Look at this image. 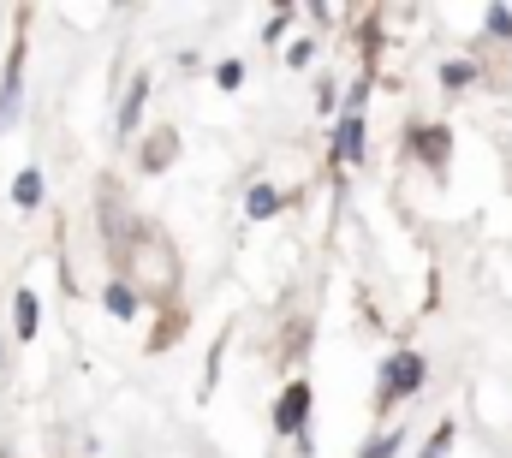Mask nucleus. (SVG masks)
Here are the masks:
<instances>
[{
	"label": "nucleus",
	"mask_w": 512,
	"mask_h": 458,
	"mask_svg": "<svg viewBox=\"0 0 512 458\" xmlns=\"http://www.w3.org/2000/svg\"><path fill=\"white\" fill-rule=\"evenodd\" d=\"M108 310H114V316H131V310H137V292L114 280V286H108Z\"/></svg>",
	"instance_id": "obj_10"
},
{
	"label": "nucleus",
	"mask_w": 512,
	"mask_h": 458,
	"mask_svg": "<svg viewBox=\"0 0 512 458\" xmlns=\"http://www.w3.org/2000/svg\"><path fill=\"white\" fill-rule=\"evenodd\" d=\"M489 30H495V36H512V12H507V6H495V12H489Z\"/></svg>",
	"instance_id": "obj_14"
},
{
	"label": "nucleus",
	"mask_w": 512,
	"mask_h": 458,
	"mask_svg": "<svg viewBox=\"0 0 512 458\" xmlns=\"http://www.w3.org/2000/svg\"><path fill=\"white\" fill-rule=\"evenodd\" d=\"M382 405H393V399H405V393H417V381H423V357H411V351H399V357H387L382 369Z\"/></svg>",
	"instance_id": "obj_1"
},
{
	"label": "nucleus",
	"mask_w": 512,
	"mask_h": 458,
	"mask_svg": "<svg viewBox=\"0 0 512 458\" xmlns=\"http://www.w3.org/2000/svg\"><path fill=\"white\" fill-rule=\"evenodd\" d=\"M12 322H18V340L36 334V292H18V298H12Z\"/></svg>",
	"instance_id": "obj_6"
},
{
	"label": "nucleus",
	"mask_w": 512,
	"mask_h": 458,
	"mask_svg": "<svg viewBox=\"0 0 512 458\" xmlns=\"http://www.w3.org/2000/svg\"><path fill=\"white\" fill-rule=\"evenodd\" d=\"M18 78H24V48H12V60H6V84H0V131H6V119L18 114Z\"/></svg>",
	"instance_id": "obj_4"
},
{
	"label": "nucleus",
	"mask_w": 512,
	"mask_h": 458,
	"mask_svg": "<svg viewBox=\"0 0 512 458\" xmlns=\"http://www.w3.org/2000/svg\"><path fill=\"white\" fill-rule=\"evenodd\" d=\"M399 453V429H387V435H376L370 447H364V458H393Z\"/></svg>",
	"instance_id": "obj_12"
},
{
	"label": "nucleus",
	"mask_w": 512,
	"mask_h": 458,
	"mask_svg": "<svg viewBox=\"0 0 512 458\" xmlns=\"http://www.w3.org/2000/svg\"><path fill=\"white\" fill-rule=\"evenodd\" d=\"M12 203H18V209H36V203H42V173H18Z\"/></svg>",
	"instance_id": "obj_7"
},
{
	"label": "nucleus",
	"mask_w": 512,
	"mask_h": 458,
	"mask_svg": "<svg viewBox=\"0 0 512 458\" xmlns=\"http://www.w3.org/2000/svg\"><path fill=\"white\" fill-rule=\"evenodd\" d=\"M304 417H310V387H304V381H292V387L280 393V405H274V429H280V435H298V429H304Z\"/></svg>",
	"instance_id": "obj_2"
},
{
	"label": "nucleus",
	"mask_w": 512,
	"mask_h": 458,
	"mask_svg": "<svg viewBox=\"0 0 512 458\" xmlns=\"http://www.w3.org/2000/svg\"><path fill=\"white\" fill-rule=\"evenodd\" d=\"M471 78H477V66H471V60H453V66H441V84H447V90H459V84H471Z\"/></svg>",
	"instance_id": "obj_11"
},
{
	"label": "nucleus",
	"mask_w": 512,
	"mask_h": 458,
	"mask_svg": "<svg viewBox=\"0 0 512 458\" xmlns=\"http://www.w3.org/2000/svg\"><path fill=\"white\" fill-rule=\"evenodd\" d=\"M447 447H453V423H441V429L429 435V447H423V453H417V458H441V453H447Z\"/></svg>",
	"instance_id": "obj_13"
},
{
	"label": "nucleus",
	"mask_w": 512,
	"mask_h": 458,
	"mask_svg": "<svg viewBox=\"0 0 512 458\" xmlns=\"http://www.w3.org/2000/svg\"><path fill=\"white\" fill-rule=\"evenodd\" d=\"M358 108H364V90H352V108L340 119V137H334V161H358L364 155V119H358Z\"/></svg>",
	"instance_id": "obj_3"
},
{
	"label": "nucleus",
	"mask_w": 512,
	"mask_h": 458,
	"mask_svg": "<svg viewBox=\"0 0 512 458\" xmlns=\"http://www.w3.org/2000/svg\"><path fill=\"white\" fill-rule=\"evenodd\" d=\"M221 84H227V90H239V84H245V66H239V60H227V66H221Z\"/></svg>",
	"instance_id": "obj_15"
},
{
	"label": "nucleus",
	"mask_w": 512,
	"mask_h": 458,
	"mask_svg": "<svg viewBox=\"0 0 512 458\" xmlns=\"http://www.w3.org/2000/svg\"><path fill=\"white\" fill-rule=\"evenodd\" d=\"M411 149H417L429 167H441V161H447V143H441V131H411Z\"/></svg>",
	"instance_id": "obj_5"
},
{
	"label": "nucleus",
	"mask_w": 512,
	"mask_h": 458,
	"mask_svg": "<svg viewBox=\"0 0 512 458\" xmlns=\"http://www.w3.org/2000/svg\"><path fill=\"white\" fill-rule=\"evenodd\" d=\"M245 209H251V221H262V215H274V209H280V191H268V185H256L251 197H245Z\"/></svg>",
	"instance_id": "obj_9"
},
{
	"label": "nucleus",
	"mask_w": 512,
	"mask_h": 458,
	"mask_svg": "<svg viewBox=\"0 0 512 458\" xmlns=\"http://www.w3.org/2000/svg\"><path fill=\"white\" fill-rule=\"evenodd\" d=\"M143 102H149V84L137 78V84L126 90V108H120V131H131V125H137V114H143Z\"/></svg>",
	"instance_id": "obj_8"
}]
</instances>
